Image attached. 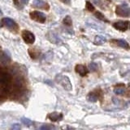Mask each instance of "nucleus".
<instances>
[{
	"instance_id": "f257e3e1",
	"label": "nucleus",
	"mask_w": 130,
	"mask_h": 130,
	"mask_svg": "<svg viewBox=\"0 0 130 130\" xmlns=\"http://www.w3.org/2000/svg\"><path fill=\"white\" fill-rule=\"evenodd\" d=\"M56 80H57V82L59 83L66 90L68 91L72 90V84L68 76H63V75H58L56 76Z\"/></svg>"
},
{
	"instance_id": "f03ea898",
	"label": "nucleus",
	"mask_w": 130,
	"mask_h": 130,
	"mask_svg": "<svg viewBox=\"0 0 130 130\" xmlns=\"http://www.w3.org/2000/svg\"><path fill=\"white\" fill-rule=\"evenodd\" d=\"M116 12L118 15L122 17H128L130 15V7L126 4H122L116 7Z\"/></svg>"
},
{
	"instance_id": "7ed1b4c3",
	"label": "nucleus",
	"mask_w": 130,
	"mask_h": 130,
	"mask_svg": "<svg viewBox=\"0 0 130 130\" xmlns=\"http://www.w3.org/2000/svg\"><path fill=\"white\" fill-rule=\"evenodd\" d=\"M30 17L31 19H32L34 20L37 22H39V23H44L46 21V15L42 12L41 11H32L30 13Z\"/></svg>"
},
{
	"instance_id": "20e7f679",
	"label": "nucleus",
	"mask_w": 130,
	"mask_h": 130,
	"mask_svg": "<svg viewBox=\"0 0 130 130\" xmlns=\"http://www.w3.org/2000/svg\"><path fill=\"white\" fill-rule=\"evenodd\" d=\"M22 38L24 39V41L28 44H32L35 42V36L34 35V34L29 31L27 30H24L22 32Z\"/></svg>"
},
{
	"instance_id": "39448f33",
	"label": "nucleus",
	"mask_w": 130,
	"mask_h": 130,
	"mask_svg": "<svg viewBox=\"0 0 130 130\" xmlns=\"http://www.w3.org/2000/svg\"><path fill=\"white\" fill-rule=\"evenodd\" d=\"M113 27L116 28V29L120 30V31H126L128 29V21H119L116 23L113 24Z\"/></svg>"
},
{
	"instance_id": "423d86ee",
	"label": "nucleus",
	"mask_w": 130,
	"mask_h": 130,
	"mask_svg": "<svg viewBox=\"0 0 130 130\" xmlns=\"http://www.w3.org/2000/svg\"><path fill=\"white\" fill-rule=\"evenodd\" d=\"M75 71L81 76H86L87 73H88V70H87L86 67H85V65H82V64H77L75 67Z\"/></svg>"
},
{
	"instance_id": "0eeeda50",
	"label": "nucleus",
	"mask_w": 130,
	"mask_h": 130,
	"mask_svg": "<svg viewBox=\"0 0 130 130\" xmlns=\"http://www.w3.org/2000/svg\"><path fill=\"white\" fill-rule=\"evenodd\" d=\"M32 4H34V6L35 7L42 8V9L45 10H47L49 8V5L45 1H43V0H34Z\"/></svg>"
},
{
	"instance_id": "6e6552de",
	"label": "nucleus",
	"mask_w": 130,
	"mask_h": 130,
	"mask_svg": "<svg viewBox=\"0 0 130 130\" xmlns=\"http://www.w3.org/2000/svg\"><path fill=\"white\" fill-rule=\"evenodd\" d=\"M49 119H50L51 121H59L63 119V115L60 113H58V112H52L51 114H49Z\"/></svg>"
},
{
	"instance_id": "1a4fd4ad",
	"label": "nucleus",
	"mask_w": 130,
	"mask_h": 130,
	"mask_svg": "<svg viewBox=\"0 0 130 130\" xmlns=\"http://www.w3.org/2000/svg\"><path fill=\"white\" fill-rule=\"evenodd\" d=\"M47 37H48L49 40H50L52 43L58 44V43L61 42L60 38H59V37L57 36L55 34H54V32H49V34H48Z\"/></svg>"
},
{
	"instance_id": "9d476101",
	"label": "nucleus",
	"mask_w": 130,
	"mask_h": 130,
	"mask_svg": "<svg viewBox=\"0 0 130 130\" xmlns=\"http://www.w3.org/2000/svg\"><path fill=\"white\" fill-rule=\"evenodd\" d=\"M2 23L5 26L9 27V28H12V27H14L15 25V23L14 20L10 19V18H3L2 20Z\"/></svg>"
},
{
	"instance_id": "9b49d317",
	"label": "nucleus",
	"mask_w": 130,
	"mask_h": 130,
	"mask_svg": "<svg viewBox=\"0 0 130 130\" xmlns=\"http://www.w3.org/2000/svg\"><path fill=\"white\" fill-rule=\"evenodd\" d=\"M94 44L97 45V46H100V45H103L106 42V38L103 36H100L98 35L94 38Z\"/></svg>"
},
{
	"instance_id": "f8f14e48",
	"label": "nucleus",
	"mask_w": 130,
	"mask_h": 130,
	"mask_svg": "<svg viewBox=\"0 0 130 130\" xmlns=\"http://www.w3.org/2000/svg\"><path fill=\"white\" fill-rule=\"evenodd\" d=\"M0 62L4 65H7V63H9L10 57H8L7 53H3V55H1V56H0Z\"/></svg>"
},
{
	"instance_id": "ddd939ff",
	"label": "nucleus",
	"mask_w": 130,
	"mask_h": 130,
	"mask_svg": "<svg viewBox=\"0 0 130 130\" xmlns=\"http://www.w3.org/2000/svg\"><path fill=\"white\" fill-rule=\"evenodd\" d=\"M117 45L119 46L122 47V48H124V49H129V45L128 43L126 42L125 40H123V39H118L116 41Z\"/></svg>"
},
{
	"instance_id": "4468645a",
	"label": "nucleus",
	"mask_w": 130,
	"mask_h": 130,
	"mask_svg": "<svg viewBox=\"0 0 130 130\" xmlns=\"http://www.w3.org/2000/svg\"><path fill=\"white\" fill-rule=\"evenodd\" d=\"M98 95L96 94L95 93H89V94L87 95V100L91 102V103H95V102L98 101Z\"/></svg>"
},
{
	"instance_id": "2eb2a0df",
	"label": "nucleus",
	"mask_w": 130,
	"mask_h": 130,
	"mask_svg": "<svg viewBox=\"0 0 130 130\" xmlns=\"http://www.w3.org/2000/svg\"><path fill=\"white\" fill-rule=\"evenodd\" d=\"M114 93L118 95H122L125 93V89L124 86H116L114 89Z\"/></svg>"
},
{
	"instance_id": "dca6fc26",
	"label": "nucleus",
	"mask_w": 130,
	"mask_h": 130,
	"mask_svg": "<svg viewBox=\"0 0 130 130\" xmlns=\"http://www.w3.org/2000/svg\"><path fill=\"white\" fill-rule=\"evenodd\" d=\"M24 85V82H23V79L22 77L20 76H17L16 78L15 79V85L17 88H21Z\"/></svg>"
},
{
	"instance_id": "f3484780",
	"label": "nucleus",
	"mask_w": 130,
	"mask_h": 130,
	"mask_svg": "<svg viewBox=\"0 0 130 130\" xmlns=\"http://www.w3.org/2000/svg\"><path fill=\"white\" fill-rule=\"evenodd\" d=\"M28 3V0H14V3L18 7H23L24 5Z\"/></svg>"
},
{
	"instance_id": "a211bd4d",
	"label": "nucleus",
	"mask_w": 130,
	"mask_h": 130,
	"mask_svg": "<svg viewBox=\"0 0 130 130\" xmlns=\"http://www.w3.org/2000/svg\"><path fill=\"white\" fill-rule=\"evenodd\" d=\"M20 120H21L22 124H24V125H26V126H31L32 124V121L30 120L29 119H28V118L22 117L21 119H20Z\"/></svg>"
},
{
	"instance_id": "6ab92c4d",
	"label": "nucleus",
	"mask_w": 130,
	"mask_h": 130,
	"mask_svg": "<svg viewBox=\"0 0 130 130\" xmlns=\"http://www.w3.org/2000/svg\"><path fill=\"white\" fill-rule=\"evenodd\" d=\"M63 24H65V25H67V26H71L72 24V19H71V17L69 15H67L66 17L63 19Z\"/></svg>"
},
{
	"instance_id": "aec40b11",
	"label": "nucleus",
	"mask_w": 130,
	"mask_h": 130,
	"mask_svg": "<svg viewBox=\"0 0 130 130\" xmlns=\"http://www.w3.org/2000/svg\"><path fill=\"white\" fill-rule=\"evenodd\" d=\"M89 71H91V72L97 71L98 70V64L94 62L90 63L89 65Z\"/></svg>"
},
{
	"instance_id": "412c9836",
	"label": "nucleus",
	"mask_w": 130,
	"mask_h": 130,
	"mask_svg": "<svg viewBox=\"0 0 130 130\" xmlns=\"http://www.w3.org/2000/svg\"><path fill=\"white\" fill-rule=\"evenodd\" d=\"M94 15H95V17H97L98 19L100 20H103V21H106V22L107 21V20H106V18L104 17V15L102 14L101 12H99V11H95Z\"/></svg>"
},
{
	"instance_id": "4be33fe9",
	"label": "nucleus",
	"mask_w": 130,
	"mask_h": 130,
	"mask_svg": "<svg viewBox=\"0 0 130 130\" xmlns=\"http://www.w3.org/2000/svg\"><path fill=\"white\" fill-rule=\"evenodd\" d=\"M86 8L90 11H94V7L93 6V4L90 2H86Z\"/></svg>"
},
{
	"instance_id": "5701e85b",
	"label": "nucleus",
	"mask_w": 130,
	"mask_h": 130,
	"mask_svg": "<svg viewBox=\"0 0 130 130\" xmlns=\"http://www.w3.org/2000/svg\"><path fill=\"white\" fill-rule=\"evenodd\" d=\"M11 128L15 129V130H19V129L21 128V125H20V124H14L11 126Z\"/></svg>"
},
{
	"instance_id": "b1692460",
	"label": "nucleus",
	"mask_w": 130,
	"mask_h": 130,
	"mask_svg": "<svg viewBox=\"0 0 130 130\" xmlns=\"http://www.w3.org/2000/svg\"><path fill=\"white\" fill-rule=\"evenodd\" d=\"M51 128H55V127L49 125H43L42 127H40V129H51Z\"/></svg>"
},
{
	"instance_id": "393cba45",
	"label": "nucleus",
	"mask_w": 130,
	"mask_h": 130,
	"mask_svg": "<svg viewBox=\"0 0 130 130\" xmlns=\"http://www.w3.org/2000/svg\"><path fill=\"white\" fill-rule=\"evenodd\" d=\"M2 14H3V12H2L1 10H0V15H2Z\"/></svg>"
}]
</instances>
